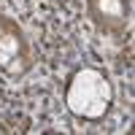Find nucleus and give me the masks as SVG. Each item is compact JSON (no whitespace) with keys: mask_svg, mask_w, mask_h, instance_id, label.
I'll use <instances>...</instances> for the list:
<instances>
[{"mask_svg":"<svg viewBox=\"0 0 135 135\" xmlns=\"http://www.w3.org/2000/svg\"><path fill=\"white\" fill-rule=\"evenodd\" d=\"M30 68H32V49L25 32L11 19L0 16V70L11 78H19Z\"/></svg>","mask_w":135,"mask_h":135,"instance_id":"obj_2","label":"nucleus"},{"mask_svg":"<svg viewBox=\"0 0 135 135\" xmlns=\"http://www.w3.org/2000/svg\"><path fill=\"white\" fill-rule=\"evenodd\" d=\"M65 105L68 111L81 122H100L114 105V86L111 78L100 68L84 65L70 76L65 89Z\"/></svg>","mask_w":135,"mask_h":135,"instance_id":"obj_1","label":"nucleus"},{"mask_svg":"<svg viewBox=\"0 0 135 135\" xmlns=\"http://www.w3.org/2000/svg\"><path fill=\"white\" fill-rule=\"evenodd\" d=\"M86 14L100 32H122L130 22V0H86Z\"/></svg>","mask_w":135,"mask_h":135,"instance_id":"obj_3","label":"nucleus"}]
</instances>
